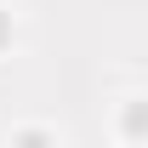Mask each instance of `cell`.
<instances>
[{"instance_id": "cell-1", "label": "cell", "mask_w": 148, "mask_h": 148, "mask_svg": "<svg viewBox=\"0 0 148 148\" xmlns=\"http://www.w3.org/2000/svg\"><path fill=\"white\" fill-rule=\"evenodd\" d=\"M6 40H12V23H6V17H0V46H6Z\"/></svg>"}]
</instances>
